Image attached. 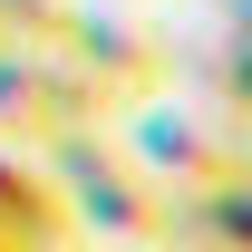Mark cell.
Segmentation results:
<instances>
[{"label": "cell", "instance_id": "6da1fadb", "mask_svg": "<svg viewBox=\"0 0 252 252\" xmlns=\"http://www.w3.org/2000/svg\"><path fill=\"white\" fill-rule=\"evenodd\" d=\"M39 165L59 175L68 223H78V233L126 243V252H165V243H175V194L126 156L107 126H68V136H49V146H39Z\"/></svg>", "mask_w": 252, "mask_h": 252}, {"label": "cell", "instance_id": "7a4b0ae2", "mask_svg": "<svg viewBox=\"0 0 252 252\" xmlns=\"http://www.w3.org/2000/svg\"><path fill=\"white\" fill-rule=\"evenodd\" d=\"M117 126H126L117 146L146 165L165 194H194V185H223V175H252L243 126H233V117H204V107H185V97H175V107H165V97H136Z\"/></svg>", "mask_w": 252, "mask_h": 252}, {"label": "cell", "instance_id": "3957f363", "mask_svg": "<svg viewBox=\"0 0 252 252\" xmlns=\"http://www.w3.org/2000/svg\"><path fill=\"white\" fill-rule=\"evenodd\" d=\"M59 59L78 68V78H97L117 107H136V97H156L165 78H175V49H165L146 20H126V10H68Z\"/></svg>", "mask_w": 252, "mask_h": 252}, {"label": "cell", "instance_id": "277c9868", "mask_svg": "<svg viewBox=\"0 0 252 252\" xmlns=\"http://www.w3.org/2000/svg\"><path fill=\"white\" fill-rule=\"evenodd\" d=\"M0 233H20L30 252H49V243H68V233H78V223H68L59 175H49L30 146H0Z\"/></svg>", "mask_w": 252, "mask_h": 252}, {"label": "cell", "instance_id": "5b68a950", "mask_svg": "<svg viewBox=\"0 0 252 252\" xmlns=\"http://www.w3.org/2000/svg\"><path fill=\"white\" fill-rule=\"evenodd\" d=\"M165 252H252V175L175 194V243Z\"/></svg>", "mask_w": 252, "mask_h": 252}, {"label": "cell", "instance_id": "8992f818", "mask_svg": "<svg viewBox=\"0 0 252 252\" xmlns=\"http://www.w3.org/2000/svg\"><path fill=\"white\" fill-rule=\"evenodd\" d=\"M68 10H78V0H0V39L49 59V49L68 39Z\"/></svg>", "mask_w": 252, "mask_h": 252}, {"label": "cell", "instance_id": "52a82bcc", "mask_svg": "<svg viewBox=\"0 0 252 252\" xmlns=\"http://www.w3.org/2000/svg\"><path fill=\"white\" fill-rule=\"evenodd\" d=\"M0 252H30V243H20V233H0Z\"/></svg>", "mask_w": 252, "mask_h": 252}, {"label": "cell", "instance_id": "ba28073f", "mask_svg": "<svg viewBox=\"0 0 252 252\" xmlns=\"http://www.w3.org/2000/svg\"><path fill=\"white\" fill-rule=\"evenodd\" d=\"M49 252H68V243H49Z\"/></svg>", "mask_w": 252, "mask_h": 252}]
</instances>
